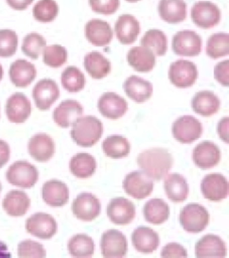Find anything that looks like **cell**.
Listing matches in <instances>:
<instances>
[{"label": "cell", "mask_w": 229, "mask_h": 258, "mask_svg": "<svg viewBox=\"0 0 229 258\" xmlns=\"http://www.w3.org/2000/svg\"><path fill=\"white\" fill-rule=\"evenodd\" d=\"M123 189L134 199L142 200L149 197L153 190V182L141 171H133L123 181Z\"/></svg>", "instance_id": "10"}, {"label": "cell", "mask_w": 229, "mask_h": 258, "mask_svg": "<svg viewBox=\"0 0 229 258\" xmlns=\"http://www.w3.org/2000/svg\"><path fill=\"white\" fill-rule=\"evenodd\" d=\"M31 114V101L22 94L12 95L6 103V114L12 123H24Z\"/></svg>", "instance_id": "18"}, {"label": "cell", "mask_w": 229, "mask_h": 258, "mask_svg": "<svg viewBox=\"0 0 229 258\" xmlns=\"http://www.w3.org/2000/svg\"><path fill=\"white\" fill-rule=\"evenodd\" d=\"M195 255L197 257H224L226 255L225 243L218 235H205L195 245Z\"/></svg>", "instance_id": "25"}, {"label": "cell", "mask_w": 229, "mask_h": 258, "mask_svg": "<svg viewBox=\"0 0 229 258\" xmlns=\"http://www.w3.org/2000/svg\"><path fill=\"white\" fill-rule=\"evenodd\" d=\"M173 135L182 144H191L199 139L203 133V126L197 118L191 115H184L173 124Z\"/></svg>", "instance_id": "7"}, {"label": "cell", "mask_w": 229, "mask_h": 258, "mask_svg": "<svg viewBox=\"0 0 229 258\" xmlns=\"http://www.w3.org/2000/svg\"><path fill=\"white\" fill-rule=\"evenodd\" d=\"M100 202L91 193H82L73 201L72 212L78 220L92 221L99 217Z\"/></svg>", "instance_id": "12"}, {"label": "cell", "mask_w": 229, "mask_h": 258, "mask_svg": "<svg viewBox=\"0 0 229 258\" xmlns=\"http://www.w3.org/2000/svg\"><path fill=\"white\" fill-rule=\"evenodd\" d=\"M3 208L11 217H22L31 206L29 196L20 190L10 191L3 200Z\"/></svg>", "instance_id": "30"}, {"label": "cell", "mask_w": 229, "mask_h": 258, "mask_svg": "<svg viewBox=\"0 0 229 258\" xmlns=\"http://www.w3.org/2000/svg\"><path fill=\"white\" fill-rule=\"evenodd\" d=\"M89 5L97 14L111 16L120 8V0H89Z\"/></svg>", "instance_id": "46"}, {"label": "cell", "mask_w": 229, "mask_h": 258, "mask_svg": "<svg viewBox=\"0 0 229 258\" xmlns=\"http://www.w3.org/2000/svg\"><path fill=\"white\" fill-rule=\"evenodd\" d=\"M57 229L55 219L46 213H36L26 221L27 232L41 239H50L57 233Z\"/></svg>", "instance_id": "9"}, {"label": "cell", "mask_w": 229, "mask_h": 258, "mask_svg": "<svg viewBox=\"0 0 229 258\" xmlns=\"http://www.w3.org/2000/svg\"><path fill=\"white\" fill-rule=\"evenodd\" d=\"M9 74L14 85L24 88L29 86L35 80L37 71L34 64L23 59H19L12 63Z\"/></svg>", "instance_id": "24"}, {"label": "cell", "mask_w": 229, "mask_h": 258, "mask_svg": "<svg viewBox=\"0 0 229 258\" xmlns=\"http://www.w3.org/2000/svg\"><path fill=\"white\" fill-rule=\"evenodd\" d=\"M68 248L70 255L74 257H90L94 254L95 244L90 236L79 234L70 238Z\"/></svg>", "instance_id": "37"}, {"label": "cell", "mask_w": 229, "mask_h": 258, "mask_svg": "<svg viewBox=\"0 0 229 258\" xmlns=\"http://www.w3.org/2000/svg\"><path fill=\"white\" fill-rule=\"evenodd\" d=\"M17 253L19 257H45L46 255L42 244L30 239L19 243Z\"/></svg>", "instance_id": "45"}, {"label": "cell", "mask_w": 229, "mask_h": 258, "mask_svg": "<svg viewBox=\"0 0 229 258\" xmlns=\"http://www.w3.org/2000/svg\"><path fill=\"white\" fill-rule=\"evenodd\" d=\"M141 46L149 48L156 56H164L168 50V39L163 31L150 30L141 39Z\"/></svg>", "instance_id": "38"}, {"label": "cell", "mask_w": 229, "mask_h": 258, "mask_svg": "<svg viewBox=\"0 0 229 258\" xmlns=\"http://www.w3.org/2000/svg\"><path fill=\"white\" fill-rule=\"evenodd\" d=\"M35 105L41 111L48 110L60 97L57 84L50 79H43L35 84L32 90Z\"/></svg>", "instance_id": "13"}, {"label": "cell", "mask_w": 229, "mask_h": 258, "mask_svg": "<svg viewBox=\"0 0 229 258\" xmlns=\"http://www.w3.org/2000/svg\"><path fill=\"white\" fill-rule=\"evenodd\" d=\"M59 7L55 0H39L35 4L32 14L40 23H50L58 16Z\"/></svg>", "instance_id": "41"}, {"label": "cell", "mask_w": 229, "mask_h": 258, "mask_svg": "<svg viewBox=\"0 0 229 258\" xmlns=\"http://www.w3.org/2000/svg\"><path fill=\"white\" fill-rule=\"evenodd\" d=\"M162 257H187L188 251L178 243H169L161 251Z\"/></svg>", "instance_id": "47"}, {"label": "cell", "mask_w": 229, "mask_h": 258, "mask_svg": "<svg viewBox=\"0 0 229 258\" xmlns=\"http://www.w3.org/2000/svg\"><path fill=\"white\" fill-rule=\"evenodd\" d=\"M3 75H4V70H3V68H2V66L0 63V82H1V80L3 78Z\"/></svg>", "instance_id": "53"}, {"label": "cell", "mask_w": 229, "mask_h": 258, "mask_svg": "<svg viewBox=\"0 0 229 258\" xmlns=\"http://www.w3.org/2000/svg\"><path fill=\"white\" fill-rule=\"evenodd\" d=\"M43 61L49 68L59 69L68 61V51L60 45L46 46L43 50Z\"/></svg>", "instance_id": "43"}, {"label": "cell", "mask_w": 229, "mask_h": 258, "mask_svg": "<svg viewBox=\"0 0 229 258\" xmlns=\"http://www.w3.org/2000/svg\"><path fill=\"white\" fill-rule=\"evenodd\" d=\"M206 54L212 59H219L228 55V33L220 32L211 35L206 43Z\"/></svg>", "instance_id": "40"}, {"label": "cell", "mask_w": 229, "mask_h": 258, "mask_svg": "<svg viewBox=\"0 0 229 258\" xmlns=\"http://www.w3.org/2000/svg\"><path fill=\"white\" fill-rule=\"evenodd\" d=\"M107 216L114 224L128 225L136 217V207L125 198H116L107 206Z\"/></svg>", "instance_id": "15"}, {"label": "cell", "mask_w": 229, "mask_h": 258, "mask_svg": "<svg viewBox=\"0 0 229 258\" xmlns=\"http://www.w3.org/2000/svg\"><path fill=\"white\" fill-rule=\"evenodd\" d=\"M164 188L167 197L174 203H182L187 200L189 195L187 180L178 173H171L166 177Z\"/></svg>", "instance_id": "32"}, {"label": "cell", "mask_w": 229, "mask_h": 258, "mask_svg": "<svg viewBox=\"0 0 229 258\" xmlns=\"http://www.w3.org/2000/svg\"><path fill=\"white\" fill-rule=\"evenodd\" d=\"M0 256H4V257L11 256V253L8 251L7 246L1 241H0Z\"/></svg>", "instance_id": "52"}, {"label": "cell", "mask_w": 229, "mask_h": 258, "mask_svg": "<svg viewBox=\"0 0 229 258\" xmlns=\"http://www.w3.org/2000/svg\"><path fill=\"white\" fill-rule=\"evenodd\" d=\"M42 196L46 205L52 207H61L69 202V187L65 182L59 180H49L43 185Z\"/></svg>", "instance_id": "23"}, {"label": "cell", "mask_w": 229, "mask_h": 258, "mask_svg": "<svg viewBox=\"0 0 229 258\" xmlns=\"http://www.w3.org/2000/svg\"><path fill=\"white\" fill-rule=\"evenodd\" d=\"M171 46L176 55L194 57L201 53L202 38L195 31H178L173 38Z\"/></svg>", "instance_id": "8"}, {"label": "cell", "mask_w": 229, "mask_h": 258, "mask_svg": "<svg viewBox=\"0 0 229 258\" xmlns=\"http://www.w3.org/2000/svg\"><path fill=\"white\" fill-rule=\"evenodd\" d=\"M221 153L219 147L213 142L203 141L197 145L192 153L194 164L202 169L216 167L221 161Z\"/></svg>", "instance_id": "16"}, {"label": "cell", "mask_w": 229, "mask_h": 258, "mask_svg": "<svg viewBox=\"0 0 229 258\" xmlns=\"http://www.w3.org/2000/svg\"><path fill=\"white\" fill-rule=\"evenodd\" d=\"M168 79L176 87L188 88L198 79V69L192 61L177 60L169 67Z\"/></svg>", "instance_id": "6"}, {"label": "cell", "mask_w": 229, "mask_h": 258, "mask_svg": "<svg viewBox=\"0 0 229 258\" xmlns=\"http://www.w3.org/2000/svg\"><path fill=\"white\" fill-rule=\"evenodd\" d=\"M0 192H1V182H0Z\"/></svg>", "instance_id": "55"}, {"label": "cell", "mask_w": 229, "mask_h": 258, "mask_svg": "<svg viewBox=\"0 0 229 258\" xmlns=\"http://www.w3.org/2000/svg\"><path fill=\"white\" fill-rule=\"evenodd\" d=\"M46 46V39L39 33L32 32L24 38L22 51L25 55H27L31 59L37 60Z\"/></svg>", "instance_id": "42"}, {"label": "cell", "mask_w": 229, "mask_h": 258, "mask_svg": "<svg viewBox=\"0 0 229 258\" xmlns=\"http://www.w3.org/2000/svg\"><path fill=\"white\" fill-rule=\"evenodd\" d=\"M137 162L142 172L150 179L160 181L171 169L174 159L167 150L153 148L139 153Z\"/></svg>", "instance_id": "1"}, {"label": "cell", "mask_w": 229, "mask_h": 258, "mask_svg": "<svg viewBox=\"0 0 229 258\" xmlns=\"http://www.w3.org/2000/svg\"><path fill=\"white\" fill-rule=\"evenodd\" d=\"M130 143L127 138L115 135L107 137L102 143V150L107 157L119 159L129 155Z\"/></svg>", "instance_id": "36"}, {"label": "cell", "mask_w": 229, "mask_h": 258, "mask_svg": "<svg viewBox=\"0 0 229 258\" xmlns=\"http://www.w3.org/2000/svg\"><path fill=\"white\" fill-rule=\"evenodd\" d=\"M158 13L167 23H180L187 18V4L184 0H160Z\"/></svg>", "instance_id": "31"}, {"label": "cell", "mask_w": 229, "mask_h": 258, "mask_svg": "<svg viewBox=\"0 0 229 258\" xmlns=\"http://www.w3.org/2000/svg\"><path fill=\"white\" fill-rule=\"evenodd\" d=\"M18 46V37L16 31H0V57L9 58L16 54Z\"/></svg>", "instance_id": "44"}, {"label": "cell", "mask_w": 229, "mask_h": 258, "mask_svg": "<svg viewBox=\"0 0 229 258\" xmlns=\"http://www.w3.org/2000/svg\"><path fill=\"white\" fill-rule=\"evenodd\" d=\"M99 113L109 119H119L128 110V103L123 97L114 92L102 94L98 102Z\"/></svg>", "instance_id": "17"}, {"label": "cell", "mask_w": 229, "mask_h": 258, "mask_svg": "<svg viewBox=\"0 0 229 258\" xmlns=\"http://www.w3.org/2000/svg\"><path fill=\"white\" fill-rule=\"evenodd\" d=\"M127 2H130V3H136V2H138V1H140V0H126Z\"/></svg>", "instance_id": "54"}, {"label": "cell", "mask_w": 229, "mask_h": 258, "mask_svg": "<svg viewBox=\"0 0 229 258\" xmlns=\"http://www.w3.org/2000/svg\"><path fill=\"white\" fill-rule=\"evenodd\" d=\"M132 242L135 249L143 253H151L159 246V235L153 229L140 226L137 228L132 235Z\"/></svg>", "instance_id": "27"}, {"label": "cell", "mask_w": 229, "mask_h": 258, "mask_svg": "<svg viewBox=\"0 0 229 258\" xmlns=\"http://www.w3.org/2000/svg\"><path fill=\"white\" fill-rule=\"evenodd\" d=\"M84 63L87 73L96 80L103 79L111 72V62L98 51L86 54Z\"/></svg>", "instance_id": "33"}, {"label": "cell", "mask_w": 229, "mask_h": 258, "mask_svg": "<svg viewBox=\"0 0 229 258\" xmlns=\"http://www.w3.org/2000/svg\"><path fill=\"white\" fill-rule=\"evenodd\" d=\"M191 106L196 114L207 117L213 115L220 110L221 101L213 92L200 91L193 97Z\"/></svg>", "instance_id": "29"}, {"label": "cell", "mask_w": 229, "mask_h": 258, "mask_svg": "<svg viewBox=\"0 0 229 258\" xmlns=\"http://www.w3.org/2000/svg\"><path fill=\"white\" fill-rule=\"evenodd\" d=\"M8 182L21 188H31L38 181L37 168L27 161H17L6 172Z\"/></svg>", "instance_id": "4"}, {"label": "cell", "mask_w": 229, "mask_h": 258, "mask_svg": "<svg viewBox=\"0 0 229 258\" xmlns=\"http://www.w3.org/2000/svg\"><path fill=\"white\" fill-rule=\"evenodd\" d=\"M126 95L137 103H143L153 95V84L138 76L132 75L123 84Z\"/></svg>", "instance_id": "26"}, {"label": "cell", "mask_w": 229, "mask_h": 258, "mask_svg": "<svg viewBox=\"0 0 229 258\" xmlns=\"http://www.w3.org/2000/svg\"><path fill=\"white\" fill-rule=\"evenodd\" d=\"M9 6L16 11H24L28 8L33 0H6Z\"/></svg>", "instance_id": "51"}, {"label": "cell", "mask_w": 229, "mask_h": 258, "mask_svg": "<svg viewBox=\"0 0 229 258\" xmlns=\"http://www.w3.org/2000/svg\"><path fill=\"white\" fill-rule=\"evenodd\" d=\"M145 220L154 225H159L168 220L169 207L162 199H152L146 203L143 208Z\"/></svg>", "instance_id": "35"}, {"label": "cell", "mask_w": 229, "mask_h": 258, "mask_svg": "<svg viewBox=\"0 0 229 258\" xmlns=\"http://www.w3.org/2000/svg\"><path fill=\"white\" fill-rule=\"evenodd\" d=\"M228 60L218 62L214 69V77L216 81L223 86H228Z\"/></svg>", "instance_id": "48"}, {"label": "cell", "mask_w": 229, "mask_h": 258, "mask_svg": "<svg viewBox=\"0 0 229 258\" xmlns=\"http://www.w3.org/2000/svg\"><path fill=\"white\" fill-rule=\"evenodd\" d=\"M11 150L7 142L0 139V168L4 167L10 160Z\"/></svg>", "instance_id": "50"}, {"label": "cell", "mask_w": 229, "mask_h": 258, "mask_svg": "<svg viewBox=\"0 0 229 258\" xmlns=\"http://www.w3.org/2000/svg\"><path fill=\"white\" fill-rule=\"evenodd\" d=\"M201 190L206 200L221 202L228 197V181L220 173H210L203 179Z\"/></svg>", "instance_id": "11"}, {"label": "cell", "mask_w": 229, "mask_h": 258, "mask_svg": "<svg viewBox=\"0 0 229 258\" xmlns=\"http://www.w3.org/2000/svg\"><path fill=\"white\" fill-rule=\"evenodd\" d=\"M115 31L117 38L123 45H131L138 39L140 25L135 16L123 15L115 24Z\"/></svg>", "instance_id": "22"}, {"label": "cell", "mask_w": 229, "mask_h": 258, "mask_svg": "<svg viewBox=\"0 0 229 258\" xmlns=\"http://www.w3.org/2000/svg\"><path fill=\"white\" fill-rule=\"evenodd\" d=\"M69 168L77 178L86 179L95 173L97 162L89 153H78L70 160Z\"/></svg>", "instance_id": "34"}, {"label": "cell", "mask_w": 229, "mask_h": 258, "mask_svg": "<svg viewBox=\"0 0 229 258\" xmlns=\"http://www.w3.org/2000/svg\"><path fill=\"white\" fill-rule=\"evenodd\" d=\"M221 18L220 8L209 1H199L191 9V19L201 29H212L220 23Z\"/></svg>", "instance_id": "5"}, {"label": "cell", "mask_w": 229, "mask_h": 258, "mask_svg": "<svg viewBox=\"0 0 229 258\" xmlns=\"http://www.w3.org/2000/svg\"><path fill=\"white\" fill-rule=\"evenodd\" d=\"M63 87L70 93L82 91L85 85L84 73L76 67H69L64 70L61 77Z\"/></svg>", "instance_id": "39"}, {"label": "cell", "mask_w": 229, "mask_h": 258, "mask_svg": "<svg viewBox=\"0 0 229 258\" xmlns=\"http://www.w3.org/2000/svg\"><path fill=\"white\" fill-rule=\"evenodd\" d=\"M84 114V108L76 100H65L60 103L53 112L55 123L62 128H69L72 126L79 117Z\"/></svg>", "instance_id": "20"}, {"label": "cell", "mask_w": 229, "mask_h": 258, "mask_svg": "<svg viewBox=\"0 0 229 258\" xmlns=\"http://www.w3.org/2000/svg\"><path fill=\"white\" fill-rule=\"evenodd\" d=\"M85 37L93 46L109 45L113 39V31L109 24L100 19H92L85 25Z\"/></svg>", "instance_id": "19"}, {"label": "cell", "mask_w": 229, "mask_h": 258, "mask_svg": "<svg viewBox=\"0 0 229 258\" xmlns=\"http://www.w3.org/2000/svg\"><path fill=\"white\" fill-rule=\"evenodd\" d=\"M179 220L185 231L191 234H198L208 225L209 213L202 205L190 204L182 209Z\"/></svg>", "instance_id": "3"}, {"label": "cell", "mask_w": 229, "mask_h": 258, "mask_svg": "<svg viewBox=\"0 0 229 258\" xmlns=\"http://www.w3.org/2000/svg\"><path fill=\"white\" fill-rule=\"evenodd\" d=\"M228 123V116L223 117L221 121L218 123V135H219V137H221V140L226 144L229 143Z\"/></svg>", "instance_id": "49"}, {"label": "cell", "mask_w": 229, "mask_h": 258, "mask_svg": "<svg viewBox=\"0 0 229 258\" xmlns=\"http://www.w3.org/2000/svg\"><path fill=\"white\" fill-rule=\"evenodd\" d=\"M127 61L138 72H150L155 66V55L145 46H134L127 54Z\"/></svg>", "instance_id": "28"}, {"label": "cell", "mask_w": 229, "mask_h": 258, "mask_svg": "<svg viewBox=\"0 0 229 258\" xmlns=\"http://www.w3.org/2000/svg\"><path fill=\"white\" fill-rule=\"evenodd\" d=\"M28 150L35 161L47 162L52 158L55 152L53 139L46 134H37L30 139Z\"/></svg>", "instance_id": "21"}, {"label": "cell", "mask_w": 229, "mask_h": 258, "mask_svg": "<svg viewBox=\"0 0 229 258\" xmlns=\"http://www.w3.org/2000/svg\"><path fill=\"white\" fill-rule=\"evenodd\" d=\"M71 137L78 146L89 148L97 144L103 133V126L99 118L86 115L81 116L72 125Z\"/></svg>", "instance_id": "2"}, {"label": "cell", "mask_w": 229, "mask_h": 258, "mask_svg": "<svg viewBox=\"0 0 229 258\" xmlns=\"http://www.w3.org/2000/svg\"><path fill=\"white\" fill-rule=\"evenodd\" d=\"M100 249L104 257H124L128 250L127 239L122 232L108 230L101 236Z\"/></svg>", "instance_id": "14"}]
</instances>
